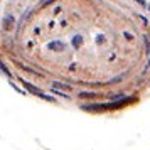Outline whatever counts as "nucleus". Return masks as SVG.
<instances>
[{
	"label": "nucleus",
	"instance_id": "f257e3e1",
	"mask_svg": "<svg viewBox=\"0 0 150 150\" xmlns=\"http://www.w3.org/2000/svg\"><path fill=\"white\" fill-rule=\"evenodd\" d=\"M0 29L44 37L66 71V98L113 103L150 76V5L145 0H8Z\"/></svg>",
	"mask_w": 150,
	"mask_h": 150
}]
</instances>
